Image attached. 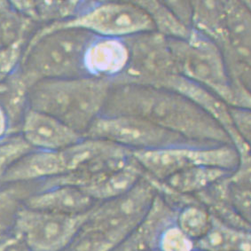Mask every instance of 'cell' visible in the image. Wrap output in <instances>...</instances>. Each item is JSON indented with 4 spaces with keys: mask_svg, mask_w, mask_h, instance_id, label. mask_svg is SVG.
<instances>
[{
    "mask_svg": "<svg viewBox=\"0 0 251 251\" xmlns=\"http://www.w3.org/2000/svg\"><path fill=\"white\" fill-rule=\"evenodd\" d=\"M100 116L140 117L195 142L233 145L206 112L181 94L159 86L111 83Z\"/></svg>",
    "mask_w": 251,
    "mask_h": 251,
    "instance_id": "cell-1",
    "label": "cell"
},
{
    "mask_svg": "<svg viewBox=\"0 0 251 251\" xmlns=\"http://www.w3.org/2000/svg\"><path fill=\"white\" fill-rule=\"evenodd\" d=\"M111 80L81 76L44 80L29 90V108L62 122L84 136L102 113Z\"/></svg>",
    "mask_w": 251,
    "mask_h": 251,
    "instance_id": "cell-2",
    "label": "cell"
},
{
    "mask_svg": "<svg viewBox=\"0 0 251 251\" xmlns=\"http://www.w3.org/2000/svg\"><path fill=\"white\" fill-rule=\"evenodd\" d=\"M95 37L81 28H62L28 41L20 65L28 86L44 80L86 76L84 53Z\"/></svg>",
    "mask_w": 251,
    "mask_h": 251,
    "instance_id": "cell-3",
    "label": "cell"
},
{
    "mask_svg": "<svg viewBox=\"0 0 251 251\" xmlns=\"http://www.w3.org/2000/svg\"><path fill=\"white\" fill-rule=\"evenodd\" d=\"M168 44L178 75L209 90L230 107H238L222 52L211 39L192 28L187 40L168 38Z\"/></svg>",
    "mask_w": 251,
    "mask_h": 251,
    "instance_id": "cell-4",
    "label": "cell"
},
{
    "mask_svg": "<svg viewBox=\"0 0 251 251\" xmlns=\"http://www.w3.org/2000/svg\"><path fill=\"white\" fill-rule=\"evenodd\" d=\"M62 28H81L102 37L126 38L141 33L156 31L153 21L134 1L96 2L74 18L43 25L29 41Z\"/></svg>",
    "mask_w": 251,
    "mask_h": 251,
    "instance_id": "cell-5",
    "label": "cell"
},
{
    "mask_svg": "<svg viewBox=\"0 0 251 251\" xmlns=\"http://www.w3.org/2000/svg\"><path fill=\"white\" fill-rule=\"evenodd\" d=\"M132 158L145 175L157 181H163L177 172L198 166L234 172L241 161L233 145L177 146L132 151Z\"/></svg>",
    "mask_w": 251,
    "mask_h": 251,
    "instance_id": "cell-6",
    "label": "cell"
},
{
    "mask_svg": "<svg viewBox=\"0 0 251 251\" xmlns=\"http://www.w3.org/2000/svg\"><path fill=\"white\" fill-rule=\"evenodd\" d=\"M84 137L106 140L131 151L209 145L187 140L146 119L130 116H100Z\"/></svg>",
    "mask_w": 251,
    "mask_h": 251,
    "instance_id": "cell-7",
    "label": "cell"
},
{
    "mask_svg": "<svg viewBox=\"0 0 251 251\" xmlns=\"http://www.w3.org/2000/svg\"><path fill=\"white\" fill-rule=\"evenodd\" d=\"M156 194L153 183L144 174L126 194L97 202L90 210L85 224L101 231L117 246L144 218Z\"/></svg>",
    "mask_w": 251,
    "mask_h": 251,
    "instance_id": "cell-8",
    "label": "cell"
},
{
    "mask_svg": "<svg viewBox=\"0 0 251 251\" xmlns=\"http://www.w3.org/2000/svg\"><path fill=\"white\" fill-rule=\"evenodd\" d=\"M129 52L126 70L112 84L159 86L169 75H178L168 38L156 31L123 38Z\"/></svg>",
    "mask_w": 251,
    "mask_h": 251,
    "instance_id": "cell-9",
    "label": "cell"
},
{
    "mask_svg": "<svg viewBox=\"0 0 251 251\" xmlns=\"http://www.w3.org/2000/svg\"><path fill=\"white\" fill-rule=\"evenodd\" d=\"M89 212L78 216L56 214L23 205L11 233L31 251H64L86 222Z\"/></svg>",
    "mask_w": 251,
    "mask_h": 251,
    "instance_id": "cell-10",
    "label": "cell"
},
{
    "mask_svg": "<svg viewBox=\"0 0 251 251\" xmlns=\"http://www.w3.org/2000/svg\"><path fill=\"white\" fill-rule=\"evenodd\" d=\"M159 87L181 94L206 112L226 130L238 152L251 149L250 143L242 139L233 126L229 113L230 106L216 94L180 75H169L161 82Z\"/></svg>",
    "mask_w": 251,
    "mask_h": 251,
    "instance_id": "cell-11",
    "label": "cell"
},
{
    "mask_svg": "<svg viewBox=\"0 0 251 251\" xmlns=\"http://www.w3.org/2000/svg\"><path fill=\"white\" fill-rule=\"evenodd\" d=\"M20 135L33 150L42 151H61L84 138L60 120L30 108L24 117Z\"/></svg>",
    "mask_w": 251,
    "mask_h": 251,
    "instance_id": "cell-12",
    "label": "cell"
},
{
    "mask_svg": "<svg viewBox=\"0 0 251 251\" xmlns=\"http://www.w3.org/2000/svg\"><path fill=\"white\" fill-rule=\"evenodd\" d=\"M177 212L157 193L144 218L112 251H156L163 233L176 225Z\"/></svg>",
    "mask_w": 251,
    "mask_h": 251,
    "instance_id": "cell-13",
    "label": "cell"
},
{
    "mask_svg": "<svg viewBox=\"0 0 251 251\" xmlns=\"http://www.w3.org/2000/svg\"><path fill=\"white\" fill-rule=\"evenodd\" d=\"M129 52L123 38L94 37L84 57L86 76L111 80L126 70Z\"/></svg>",
    "mask_w": 251,
    "mask_h": 251,
    "instance_id": "cell-14",
    "label": "cell"
},
{
    "mask_svg": "<svg viewBox=\"0 0 251 251\" xmlns=\"http://www.w3.org/2000/svg\"><path fill=\"white\" fill-rule=\"evenodd\" d=\"M96 203L84 191L71 186L34 191L24 201L29 209L70 216L86 214Z\"/></svg>",
    "mask_w": 251,
    "mask_h": 251,
    "instance_id": "cell-15",
    "label": "cell"
},
{
    "mask_svg": "<svg viewBox=\"0 0 251 251\" xmlns=\"http://www.w3.org/2000/svg\"><path fill=\"white\" fill-rule=\"evenodd\" d=\"M144 172L134 159L126 166L113 172L89 175L81 190L96 202L111 200L126 194L140 181Z\"/></svg>",
    "mask_w": 251,
    "mask_h": 251,
    "instance_id": "cell-16",
    "label": "cell"
},
{
    "mask_svg": "<svg viewBox=\"0 0 251 251\" xmlns=\"http://www.w3.org/2000/svg\"><path fill=\"white\" fill-rule=\"evenodd\" d=\"M226 45L223 56H233L251 63V18L250 8L239 1L224 2Z\"/></svg>",
    "mask_w": 251,
    "mask_h": 251,
    "instance_id": "cell-17",
    "label": "cell"
},
{
    "mask_svg": "<svg viewBox=\"0 0 251 251\" xmlns=\"http://www.w3.org/2000/svg\"><path fill=\"white\" fill-rule=\"evenodd\" d=\"M29 90L20 68L0 83V107L9 123L10 136L20 134L24 117L29 109Z\"/></svg>",
    "mask_w": 251,
    "mask_h": 251,
    "instance_id": "cell-18",
    "label": "cell"
},
{
    "mask_svg": "<svg viewBox=\"0 0 251 251\" xmlns=\"http://www.w3.org/2000/svg\"><path fill=\"white\" fill-rule=\"evenodd\" d=\"M195 246L201 251H251V231L234 227L213 217L208 233L195 242Z\"/></svg>",
    "mask_w": 251,
    "mask_h": 251,
    "instance_id": "cell-19",
    "label": "cell"
},
{
    "mask_svg": "<svg viewBox=\"0 0 251 251\" xmlns=\"http://www.w3.org/2000/svg\"><path fill=\"white\" fill-rule=\"evenodd\" d=\"M232 172L219 168L198 166L177 172L160 182L179 195L195 196L227 177Z\"/></svg>",
    "mask_w": 251,
    "mask_h": 251,
    "instance_id": "cell-20",
    "label": "cell"
},
{
    "mask_svg": "<svg viewBox=\"0 0 251 251\" xmlns=\"http://www.w3.org/2000/svg\"><path fill=\"white\" fill-rule=\"evenodd\" d=\"M39 28L30 19L14 9L10 1H0V49L26 44Z\"/></svg>",
    "mask_w": 251,
    "mask_h": 251,
    "instance_id": "cell-21",
    "label": "cell"
},
{
    "mask_svg": "<svg viewBox=\"0 0 251 251\" xmlns=\"http://www.w3.org/2000/svg\"><path fill=\"white\" fill-rule=\"evenodd\" d=\"M90 4L91 1H31L27 17L40 27L74 18Z\"/></svg>",
    "mask_w": 251,
    "mask_h": 251,
    "instance_id": "cell-22",
    "label": "cell"
},
{
    "mask_svg": "<svg viewBox=\"0 0 251 251\" xmlns=\"http://www.w3.org/2000/svg\"><path fill=\"white\" fill-rule=\"evenodd\" d=\"M134 2L149 14L153 21L156 32L163 37L178 40H187L190 37L192 28L183 24L165 3L159 1Z\"/></svg>",
    "mask_w": 251,
    "mask_h": 251,
    "instance_id": "cell-23",
    "label": "cell"
},
{
    "mask_svg": "<svg viewBox=\"0 0 251 251\" xmlns=\"http://www.w3.org/2000/svg\"><path fill=\"white\" fill-rule=\"evenodd\" d=\"M34 191V183L14 184L0 188V239L11 233L17 211Z\"/></svg>",
    "mask_w": 251,
    "mask_h": 251,
    "instance_id": "cell-24",
    "label": "cell"
},
{
    "mask_svg": "<svg viewBox=\"0 0 251 251\" xmlns=\"http://www.w3.org/2000/svg\"><path fill=\"white\" fill-rule=\"evenodd\" d=\"M212 219L208 209L196 198L178 209L176 226L187 237L196 242L208 233Z\"/></svg>",
    "mask_w": 251,
    "mask_h": 251,
    "instance_id": "cell-25",
    "label": "cell"
},
{
    "mask_svg": "<svg viewBox=\"0 0 251 251\" xmlns=\"http://www.w3.org/2000/svg\"><path fill=\"white\" fill-rule=\"evenodd\" d=\"M117 244L96 228L84 223L64 251H112Z\"/></svg>",
    "mask_w": 251,
    "mask_h": 251,
    "instance_id": "cell-26",
    "label": "cell"
},
{
    "mask_svg": "<svg viewBox=\"0 0 251 251\" xmlns=\"http://www.w3.org/2000/svg\"><path fill=\"white\" fill-rule=\"evenodd\" d=\"M32 150L20 134L11 135L0 141V181L19 159Z\"/></svg>",
    "mask_w": 251,
    "mask_h": 251,
    "instance_id": "cell-27",
    "label": "cell"
},
{
    "mask_svg": "<svg viewBox=\"0 0 251 251\" xmlns=\"http://www.w3.org/2000/svg\"><path fill=\"white\" fill-rule=\"evenodd\" d=\"M158 251H195V242L177 226L168 228L159 242Z\"/></svg>",
    "mask_w": 251,
    "mask_h": 251,
    "instance_id": "cell-28",
    "label": "cell"
},
{
    "mask_svg": "<svg viewBox=\"0 0 251 251\" xmlns=\"http://www.w3.org/2000/svg\"><path fill=\"white\" fill-rule=\"evenodd\" d=\"M26 44H16L13 47L0 49V83L18 70L21 65Z\"/></svg>",
    "mask_w": 251,
    "mask_h": 251,
    "instance_id": "cell-29",
    "label": "cell"
},
{
    "mask_svg": "<svg viewBox=\"0 0 251 251\" xmlns=\"http://www.w3.org/2000/svg\"><path fill=\"white\" fill-rule=\"evenodd\" d=\"M229 113L236 131L246 142L251 143V116L250 108L230 107Z\"/></svg>",
    "mask_w": 251,
    "mask_h": 251,
    "instance_id": "cell-30",
    "label": "cell"
},
{
    "mask_svg": "<svg viewBox=\"0 0 251 251\" xmlns=\"http://www.w3.org/2000/svg\"><path fill=\"white\" fill-rule=\"evenodd\" d=\"M10 136L9 123L5 112L0 107V141Z\"/></svg>",
    "mask_w": 251,
    "mask_h": 251,
    "instance_id": "cell-31",
    "label": "cell"
},
{
    "mask_svg": "<svg viewBox=\"0 0 251 251\" xmlns=\"http://www.w3.org/2000/svg\"><path fill=\"white\" fill-rule=\"evenodd\" d=\"M2 239H3V238H2ZM2 239H0V251H1V240H2Z\"/></svg>",
    "mask_w": 251,
    "mask_h": 251,
    "instance_id": "cell-32",
    "label": "cell"
},
{
    "mask_svg": "<svg viewBox=\"0 0 251 251\" xmlns=\"http://www.w3.org/2000/svg\"><path fill=\"white\" fill-rule=\"evenodd\" d=\"M195 251H198V250H196Z\"/></svg>",
    "mask_w": 251,
    "mask_h": 251,
    "instance_id": "cell-33",
    "label": "cell"
},
{
    "mask_svg": "<svg viewBox=\"0 0 251 251\" xmlns=\"http://www.w3.org/2000/svg\"><path fill=\"white\" fill-rule=\"evenodd\" d=\"M157 251V250H156V251Z\"/></svg>",
    "mask_w": 251,
    "mask_h": 251,
    "instance_id": "cell-34",
    "label": "cell"
}]
</instances>
